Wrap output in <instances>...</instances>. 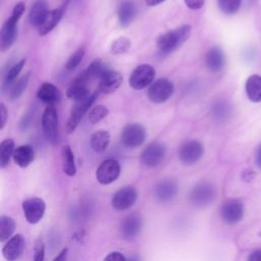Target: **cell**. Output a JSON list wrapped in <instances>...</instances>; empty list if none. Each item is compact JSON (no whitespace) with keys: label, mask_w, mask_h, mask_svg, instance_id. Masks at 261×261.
<instances>
[{"label":"cell","mask_w":261,"mask_h":261,"mask_svg":"<svg viewBox=\"0 0 261 261\" xmlns=\"http://www.w3.org/2000/svg\"><path fill=\"white\" fill-rule=\"evenodd\" d=\"M25 241L21 234L11 237L2 248V255L7 261H16L22 254Z\"/></svg>","instance_id":"obj_15"},{"label":"cell","mask_w":261,"mask_h":261,"mask_svg":"<svg viewBox=\"0 0 261 261\" xmlns=\"http://www.w3.org/2000/svg\"><path fill=\"white\" fill-rule=\"evenodd\" d=\"M22 211L28 222L35 224L39 222L44 216L46 205L41 198L33 197L22 202Z\"/></svg>","instance_id":"obj_12"},{"label":"cell","mask_w":261,"mask_h":261,"mask_svg":"<svg viewBox=\"0 0 261 261\" xmlns=\"http://www.w3.org/2000/svg\"><path fill=\"white\" fill-rule=\"evenodd\" d=\"M229 111H230V108L228 106V104L226 103H218L215 108H214V113L215 115L218 117V118H224L226 117L228 114H229Z\"/></svg>","instance_id":"obj_39"},{"label":"cell","mask_w":261,"mask_h":261,"mask_svg":"<svg viewBox=\"0 0 261 261\" xmlns=\"http://www.w3.org/2000/svg\"><path fill=\"white\" fill-rule=\"evenodd\" d=\"M42 127L46 139L53 145L59 141V120L56 107L47 105L42 114Z\"/></svg>","instance_id":"obj_3"},{"label":"cell","mask_w":261,"mask_h":261,"mask_svg":"<svg viewBox=\"0 0 261 261\" xmlns=\"http://www.w3.org/2000/svg\"><path fill=\"white\" fill-rule=\"evenodd\" d=\"M248 261H261V250L252 252L248 258Z\"/></svg>","instance_id":"obj_43"},{"label":"cell","mask_w":261,"mask_h":261,"mask_svg":"<svg viewBox=\"0 0 261 261\" xmlns=\"http://www.w3.org/2000/svg\"><path fill=\"white\" fill-rule=\"evenodd\" d=\"M205 63L211 71H219L224 67L225 56L219 47H212L205 55Z\"/></svg>","instance_id":"obj_23"},{"label":"cell","mask_w":261,"mask_h":261,"mask_svg":"<svg viewBox=\"0 0 261 261\" xmlns=\"http://www.w3.org/2000/svg\"><path fill=\"white\" fill-rule=\"evenodd\" d=\"M246 93L252 102H261V75L253 74L248 77Z\"/></svg>","instance_id":"obj_27"},{"label":"cell","mask_w":261,"mask_h":261,"mask_svg":"<svg viewBox=\"0 0 261 261\" xmlns=\"http://www.w3.org/2000/svg\"><path fill=\"white\" fill-rule=\"evenodd\" d=\"M103 261H126L124 256L119 252H112L108 254Z\"/></svg>","instance_id":"obj_41"},{"label":"cell","mask_w":261,"mask_h":261,"mask_svg":"<svg viewBox=\"0 0 261 261\" xmlns=\"http://www.w3.org/2000/svg\"><path fill=\"white\" fill-rule=\"evenodd\" d=\"M130 45H132V43L127 38L119 37L112 42L110 51L114 55H119V54L127 52L128 49L130 48Z\"/></svg>","instance_id":"obj_34"},{"label":"cell","mask_w":261,"mask_h":261,"mask_svg":"<svg viewBox=\"0 0 261 261\" xmlns=\"http://www.w3.org/2000/svg\"><path fill=\"white\" fill-rule=\"evenodd\" d=\"M137 13V9L135 4L132 1H124L120 4L117 15H118V21L119 24L122 28H127L134 20Z\"/></svg>","instance_id":"obj_26"},{"label":"cell","mask_w":261,"mask_h":261,"mask_svg":"<svg viewBox=\"0 0 261 261\" xmlns=\"http://www.w3.org/2000/svg\"><path fill=\"white\" fill-rule=\"evenodd\" d=\"M12 157L16 165L19 167H27L33 162L35 151L30 145H21L14 150Z\"/></svg>","instance_id":"obj_25"},{"label":"cell","mask_w":261,"mask_h":261,"mask_svg":"<svg viewBox=\"0 0 261 261\" xmlns=\"http://www.w3.org/2000/svg\"><path fill=\"white\" fill-rule=\"evenodd\" d=\"M65 9H66V4H62L61 6L55 8L53 10H49L45 20L43 21L41 27L38 29L39 35L45 36L48 33H50L59 23V21L63 17Z\"/></svg>","instance_id":"obj_20"},{"label":"cell","mask_w":261,"mask_h":261,"mask_svg":"<svg viewBox=\"0 0 261 261\" xmlns=\"http://www.w3.org/2000/svg\"><path fill=\"white\" fill-rule=\"evenodd\" d=\"M97 96H98V92L93 93L89 97H87L86 99L74 103V105L72 106V109L70 111V115H69L67 124H66L67 133L70 134V133L75 130V128L77 127L80 121L82 120V118L84 117L86 112L88 110H90V107L95 102Z\"/></svg>","instance_id":"obj_7"},{"label":"cell","mask_w":261,"mask_h":261,"mask_svg":"<svg viewBox=\"0 0 261 261\" xmlns=\"http://www.w3.org/2000/svg\"><path fill=\"white\" fill-rule=\"evenodd\" d=\"M14 141L12 139H5L0 145V167L4 168L8 165L11 156L14 152Z\"/></svg>","instance_id":"obj_31"},{"label":"cell","mask_w":261,"mask_h":261,"mask_svg":"<svg viewBox=\"0 0 261 261\" xmlns=\"http://www.w3.org/2000/svg\"><path fill=\"white\" fill-rule=\"evenodd\" d=\"M108 114V109L103 105H96L92 107L88 114V119L91 123H98Z\"/></svg>","instance_id":"obj_35"},{"label":"cell","mask_w":261,"mask_h":261,"mask_svg":"<svg viewBox=\"0 0 261 261\" xmlns=\"http://www.w3.org/2000/svg\"><path fill=\"white\" fill-rule=\"evenodd\" d=\"M164 1L165 0H145L146 4L148 6H156V5H158V4H160V3L164 2Z\"/></svg>","instance_id":"obj_46"},{"label":"cell","mask_w":261,"mask_h":261,"mask_svg":"<svg viewBox=\"0 0 261 261\" xmlns=\"http://www.w3.org/2000/svg\"><path fill=\"white\" fill-rule=\"evenodd\" d=\"M192 27L182 24L161 35L157 40V47L162 53H170L179 48L191 36Z\"/></svg>","instance_id":"obj_2"},{"label":"cell","mask_w":261,"mask_h":261,"mask_svg":"<svg viewBox=\"0 0 261 261\" xmlns=\"http://www.w3.org/2000/svg\"><path fill=\"white\" fill-rule=\"evenodd\" d=\"M173 84L167 79H159L148 88V98L151 102L161 104L166 102L173 94Z\"/></svg>","instance_id":"obj_6"},{"label":"cell","mask_w":261,"mask_h":261,"mask_svg":"<svg viewBox=\"0 0 261 261\" xmlns=\"http://www.w3.org/2000/svg\"><path fill=\"white\" fill-rule=\"evenodd\" d=\"M256 163L261 168V145L258 147L256 152Z\"/></svg>","instance_id":"obj_45"},{"label":"cell","mask_w":261,"mask_h":261,"mask_svg":"<svg viewBox=\"0 0 261 261\" xmlns=\"http://www.w3.org/2000/svg\"><path fill=\"white\" fill-rule=\"evenodd\" d=\"M156 71L150 64L138 65L129 75L128 84L134 90H143L150 87L155 79Z\"/></svg>","instance_id":"obj_4"},{"label":"cell","mask_w":261,"mask_h":261,"mask_svg":"<svg viewBox=\"0 0 261 261\" xmlns=\"http://www.w3.org/2000/svg\"><path fill=\"white\" fill-rule=\"evenodd\" d=\"M7 118H8V113H7V109L5 107V105L3 103L0 104V119H1V124H0V127L3 128L6 124V121H7Z\"/></svg>","instance_id":"obj_42"},{"label":"cell","mask_w":261,"mask_h":261,"mask_svg":"<svg viewBox=\"0 0 261 261\" xmlns=\"http://www.w3.org/2000/svg\"><path fill=\"white\" fill-rule=\"evenodd\" d=\"M126 261H140V258L138 256H132Z\"/></svg>","instance_id":"obj_47"},{"label":"cell","mask_w":261,"mask_h":261,"mask_svg":"<svg viewBox=\"0 0 261 261\" xmlns=\"http://www.w3.org/2000/svg\"><path fill=\"white\" fill-rule=\"evenodd\" d=\"M37 97L41 102L47 105H54L60 101L61 94L55 85L46 82L40 86L37 92Z\"/></svg>","instance_id":"obj_21"},{"label":"cell","mask_w":261,"mask_h":261,"mask_svg":"<svg viewBox=\"0 0 261 261\" xmlns=\"http://www.w3.org/2000/svg\"><path fill=\"white\" fill-rule=\"evenodd\" d=\"M166 155V148L163 144L154 142L148 145L141 154V161L147 167H157L160 165Z\"/></svg>","instance_id":"obj_10"},{"label":"cell","mask_w":261,"mask_h":261,"mask_svg":"<svg viewBox=\"0 0 261 261\" xmlns=\"http://www.w3.org/2000/svg\"><path fill=\"white\" fill-rule=\"evenodd\" d=\"M99 91L103 94H111L115 92L122 84V75L116 70H107L99 80Z\"/></svg>","instance_id":"obj_16"},{"label":"cell","mask_w":261,"mask_h":261,"mask_svg":"<svg viewBox=\"0 0 261 261\" xmlns=\"http://www.w3.org/2000/svg\"><path fill=\"white\" fill-rule=\"evenodd\" d=\"M204 153L202 144L196 140H190L181 144L178 149V158L185 165H193L198 162Z\"/></svg>","instance_id":"obj_9"},{"label":"cell","mask_w":261,"mask_h":261,"mask_svg":"<svg viewBox=\"0 0 261 261\" xmlns=\"http://www.w3.org/2000/svg\"><path fill=\"white\" fill-rule=\"evenodd\" d=\"M48 5L46 0H36L31 6L29 12L30 23L35 28H40L48 14Z\"/></svg>","instance_id":"obj_22"},{"label":"cell","mask_w":261,"mask_h":261,"mask_svg":"<svg viewBox=\"0 0 261 261\" xmlns=\"http://www.w3.org/2000/svg\"><path fill=\"white\" fill-rule=\"evenodd\" d=\"M45 258V246L41 238L37 239L34 248V261H44Z\"/></svg>","instance_id":"obj_38"},{"label":"cell","mask_w":261,"mask_h":261,"mask_svg":"<svg viewBox=\"0 0 261 261\" xmlns=\"http://www.w3.org/2000/svg\"><path fill=\"white\" fill-rule=\"evenodd\" d=\"M61 160L63 172L68 176H73L76 173V167L72 150L68 145L63 146L61 149Z\"/></svg>","instance_id":"obj_28"},{"label":"cell","mask_w":261,"mask_h":261,"mask_svg":"<svg viewBox=\"0 0 261 261\" xmlns=\"http://www.w3.org/2000/svg\"><path fill=\"white\" fill-rule=\"evenodd\" d=\"M138 198V192L134 187L127 186L115 192L111 198V205L116 210H125L132 207Z\"/></svg>","instance_id":"obj_14"},{"label":"cell","mask_w":261,"mask_h":261,"mask_svg":"<svg viewBox=\"0 0 261 261\" xmlns=\"http://www.w3.org/2000/svg\"><path fill=\"white\" fill-rule=\"evenodd\" d=\"M15 229L14 220L5 215L0 216V242L9 240Z\"/></svg>","instance_id":"obj_33"},{"label":"cell","mask_w":261,"mask_h":261,"mask_svg":"<svg viewBox=\"0 0 261 261\" xmlns=\"http://www.w3.org/2000/svg\"><path fill=\"white\" fill-rule=\"evenodd\" d=\"M219 213L225 223L234 224L242 220L244 207L241 201L237 199H229L221 205Z\"/></svg>","instance_id":"obj_13"},{"label":"cell","mask_w":261,"mask_h":261,"mask_svg":"<svg viewBox=\"0 0 261 261\" xmlns=\"http://www.w3.org/2000/svg\"><path fill=\"white\" fill-rule=\"evenodd\" d=\"M84 56H85V47H80V48H77V49L69 56V58L67 59V61H66V63H65V68H66L67 70H69V71L75 69V68L80 65V63H81V61L83 60Z\"/></svg>","instance_id":"obj_36"},{"label":"cell","mask_w":261,"mask_h":261,"mask_svg":"<svg viewBox=\"0 0 261 261\" xmlns=\"http://www.w3.org/2000/svg\"><path fill=\"white\" fill-rule=\"evenodd\" d=\"M216 198L215 187L208 181L197 184L190 193V201L197 207H204L209 205Z\"/></svg>","instance_id":"obj_5"},{"label":"cell","mask_w":261,"mask_h":261,"mask_svg":"<svg viewBox=\"0 0 261 261\" xmlns=\"http://www.w3.org/2000/svg\"><path fill=\"white\" fill-rule=\"evenodd\" d=\"M146 139V129L140 123H129L124 126L120 135V142L126 148H137Z\"/></svg>","instance_id":"obj_8"},{"label":"cell","mask_w":261,"mask_h":261,"mask_svg":"<svg viewBox=\"0 0 261 261\" xmlns=\"http://www.w3.org/2000/svg\"><path fill=\"white\" fill-rule=\"evenodd\" d=\"M177 193V185L173 179L166 178L160 180L154 189V194L159 202H168L172 200Z\"/></svg>","instance_id":"obj_18"},{"label":"cell","mask_w":261,"mask_h":261,"mask_svg":"<svg viewBox=\"0 0 261 261\" xmlns=\"http://www.w3.org/2000/svg\"><path fill=\"white\" fill-rule=\"evenodd\" d=\"M107 70H109V68L107 67V65L101 59H95L79 75L82 79H84L86 82H90L94 79H99L100 80L105 74V72Z\"/></svg>","instance_id":"obj_24"},{"label":"cell","mask_w":261,"mask_h":261,"mask_svg":"<svg viewBox=\"0 0 261 261\" xmlns=\"http://www.w3.org/2000/svg\"><path fill=\"white\" fill-rule=\"evenodd\" d=\"M186 5L192 10H198L203 7L205 0H184Z\"/></svg>","instance_id":"obj_40"},{"label":"cell","mask_w":261,"mask_h":261,"mask_svg":"<svg viewBox=\"0 0 261 261\" xmlns=\"http://www.w3.org/2000/svg\"><path fill=\"white\" fill-rule=\"evenodd\" d=\"M88 82L77 75L69 85L66 90V96L68 99L72 100L74 103L82 101L89 97L91 94L88 89Z\"/></svg>","instance_id":"obj_19"},{"label":"cell","mask_w":261,"mask_h":261,"mask_svg":"<svg viewBox=\"0 0 261 261\" xmlns=\"http://www.w3.org/2000/svg\"><path fill=\"white\" fill-rule=\"evenodd\" d=\"M30 81V73H25L22 76H20L9 89V99L11 101L18 99L22 93L25 91L28 84Z\"/></svg>","instance_id":"obj_32"},{"label":"cell","mask_w":261,"mask_h":261,"mask_svg":"<svg viewBox=\"0 0 261 261\" xmlns=\"http://www.w3.org/2000/svg\"><path fill=\"white\" fill-rule=\"evenodd\" d=\"M120 173L119 163L112 158L100 163L96 170V178L102 185H109L117 179Z\"/></svg>","instance_id":"obj_11"},{"label":"cell","mask_w":261,"mask_h":261,"mask_svg":"<svg viewBox=\"0 0 261 261\" xmlns=\"http://www.w3.org/2000/svg\"><path fill=\"white\" fill-rule=\"evenodd\" d=\"M24 10H25L24 2L16 3L12 9L11 15L2 24L1 32H0V46H1L2 52L7 51L13 45L16 38V34H17V29H16L17 23L19 18L22 16Z\"/></svg>","instance_id":"obj_1"},{"label":"cell","mask_w":261,"mask_h":261,"mask_svg":"<svg viewBox=\"0 0 261 261\" xmlns=\"http://www.w3.org/2000/svg\"><path fill=\"white\" fill-rule=\"evenodd\" d=\"M110 143V133L107 130H98L92 135L91 147L96 153L104 152Z\"/></svg>","instance_id":"obj_29"},{"label":"cell","mask_w":261,"mask_h":261,"mask_svg":"<svg viewBox=\"0 0 261 261\" xmlns=\"http://www.w3.org/2000/svg\"><path fill=\"white\" fill-rule=\"evenodd\" d=\"M25 61H27L25 58H22L8 69V71L4 77V88L5 89H10L11 86L18 80L17 77H18L19 73L21 72L22 68L24 67Z\"/></svg>","instance_id":"obj_30"},{"label":"cell","mask_w":261,"mask_h":261,"mask_svg":"<svg viewBox=\"0 0 261 261\" xmlns=\"http://www.w3.org/2000/svg\"><path fill=\"white\" fill-rule=\"evenodd\" d=\"M143 227V219L140 214L132 213L123 218L120 223V231L125 238L137 237Z\"/></svg>","instance_id":"obj_17"},{"label":"cell","mask_w":261,"mask_h":261,"mask_svg":"<svg viewBox=\"0 0 261 261\" xmlns=\"http://www.w3.org/2000/svg\"><path fill=\"white\" fill-rule=\"evenodd\" d=\"M220 10L225 14H234L241 7L242 0H217Z\"/></svg>","instance_id":"obj_37"},{"label":"cell","mask_w":261,"mask_h":261,"mask_svg":"<svg viewBox=\"0 0 261 261\" xmlns=\"http://www.w3.org/2000/svg\"><path fill=\"white\" fill-rule=\"evenodd\" d=\"M67 259V248H64L55 258L53 261H66Z\"/></svg>","instance_id":"obj_44"}]
</instances>
